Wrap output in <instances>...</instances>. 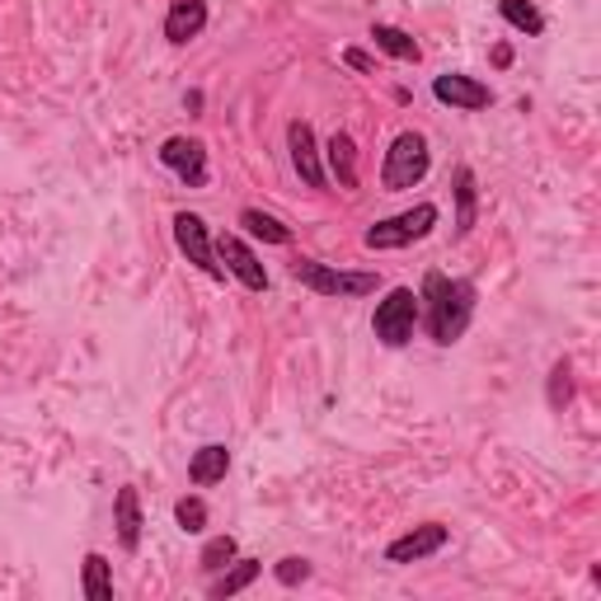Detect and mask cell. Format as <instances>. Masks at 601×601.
I'll return each mask as SVG.
<instances>
[{"mask_svg": "<svg viewBox=\"0 0 601 601\" xmlns=\"http://www.w3.org/2000/svg\"><path fill=\"white\" fill-rule=\"evenodd\" d=\"M418 310H428V334L437 348H451L466 339L474 320V282L470 277H447L441 269H428L418 292Z\"/></svg>", "mask_w": 601, "mask_h": 601, "instance_id": "cell-1", "label": "cell"}, {"mask_svg": "<svg viewBox=\"0 0 601 601\" xmlns=\"http://www.w3.org/2000/svg\"><path fill=\"white\" fill-rule=\"evenodd\" d=\"M433 170V151H428V136L423 132H400L391 141V151H385V165H381V184L391 193H404L428 179Z\"/></svg>", "mask_w": 601, "mask_h": 601, "instance_id": "cell-2", "label": "cell"}, {"mask_svg": "<svg viewBox=\"0 0 601 601\" xmlns=\"http://www.w3.org/2000/svg\"><path fill=\"white\" fill-rule=\"evenodd\" d=\"M418 320H423L418 292H414V287H391V292H385V300H376V315H371V334H376L385 348H404V343H414Z\"/></svg>", "mask_w": 601, "mask_h": 601, "instance_id": "cell-3", "label": "cell"}, {"mask_svg": "<svg viewBox=\"0 0 601 601\" xmlns=\"http://www.w3.org/2000/svg\"><path fill=\"white\" fill-rule=\"evenodd\" d=\"M292 277L300 287H310L315 296H371L381 287V273H343V269H329L320 259H292Z\"/></svg>", "mask_w": 601, "mask_h": 601, "instance_id": "cell-4", "label": "cell"}, {"mask_svg": "<svg viewBox=\"0 0 601 601\" xmlns=\"http://www.w3.org/2000/svg\"><path fill=\"white\" fill-rule=\"evenodd\" d=\"M433 226H437V207L433 203H418L409 211H400V217H385L376 226H367L362 244H367V250H404V244L433 236Z\"/></svg>", "mask_w": 601, "mask_h": 601, "instance_id": "cell-5", "label": "cell"}, {"mask_svg": "<svg viewBox=\"0 0 601 601\" xmlns=\"http://www.w3.org/2000/svg\"><path fill=\"white\" fill-rule=\"evenodd\" d=\"M174 244H179V254L188 263H198L207 277L226 282V263H217V244H211L207 221L198 217V211H174Z\"/></svg>", "mask_w": 601, "mask_h": 601, "instance_id": "cell-6", "label": "cell"}, {"mask_svg": "<svg viewBox=\"0 0 601 601\" xmlns=\"http://www.w3.org/2000/svg\"><path fill=\"white\" fill-rule=\"evenodd\" d=\"M287 151H292V170L296 179L306 188H325L329 174H325V161H320V146H315V128L306 118H292L287 122Z\"/></svg>", "mask_w": 601, "mask_h": 601, "instance_id": "cell-7", "label": "cell"}, {"mask_svg": "<svg viewBox=\"0 0 601 601\" xmlns=\"http://www.w3.org/2000/svg\"><path fill=\"white\" fill-rule=\"evenodd\" d=\"M161 165L179 174L188 188H207V146L198 136H170L161 146Z\"/></svg>", "mask_w": 601, "mask_h": 601, "instance_id": "cell-8", "label": "cell"}, {"mask_svg": "<svg viewBox=\"0 0 601 601\" xmlns=\"http://www.w3.org/2000/svg\"><path fill=\"white\" fill-rule=\"evenodd\" d=\"M433 95L441 103H451V109H461V113H480L493 103V90L484 80H474V76H461V70H447V76H437L433 80Z\"/></svg>", "mask_w": 601, "mask_h": 601, "instance_id": "cell-9", "label": "cell"}, {"mask_svg": "<svg viewBox=\"0 0 601 601\" xmlns=\"http://www.w3.org/2000/svg\"><path fill=\"white\" fill-rule=\"evenodd\" d=\"M447 540H451V532L441 522H423V526H414V532H404L400 540L385 545V559L391 564H418V559L437 555Z\"/></svg>", "mask_w": 601, "mask_h": 601, "instance_id": "cell-10", "label": "cell"}, {"mask_svg": "<svg viewBox=\"0 0 601 601\" xmlns=\"http://www.w3.org/2000/svg\"><path fill=\"white\" fill-rule=\"evenodd\" d=\"M211 244H217V259L226 263V273H236L250 292H263V287H269V269H263L259 254H254L240 236H221V240H211Z\"/></svg>", "mask_w": 601, "mask_h": 601, "instance_id": "cell-11", "label": "cell"}, {"mask_svg": "<svg viewBox=\"0 0 601 601\" xmlns=\"http://www.w3.org/2000/svg\"><path fill=\"white\" fill-rule=\"evenodd\" d=\"M203 29H207V0H174L170 14H165V39L174 47H184V43L198 39Z\"/></svg>", "mask_w": 601, "mask_h": 601, "instance_id": "cell-12", "label": "cell"}, {"mask_svg": "<svg viewBox=\"0 0 601 601\" xmlns=\"http://www.w3.org/2000/svg\"><path fill=\"white\" fill-rule=\"evenodd\" d=\"M113 526H118V545L132 555L141 545V499H136L132 484H122L113 493Z\"/></svg>", "mask_w": 601, "mask_h": 601, "instance_id": "cell-13", "label": "cell"}, {"mask_svg": "<svg viewBox=\"0 0 601 601\" xmlns=\"http://www.w3.org/2000/svg\"><path fill=\"white\" fill-rule=\"evenodd\" d=\"M226 470H231V451L221 447V441H207V447L193 451V461H188V480L207 489V484H221L226 480Z\"/></svg>", "mask_w": 601, "mask_h": 601, "instance_id": "cell-14", "label": "cell"}, {"mask_svg": "<svg viewBox=\"0 0 601 601\" xmlns=\"http://www.w3.org/2000/svg\"><path fill=\"white\" fill-rule=\"evenodd\" d=\"M263 573V564L259 559H231V564H226V569H221V578L217 582H211V588H207V597L211 601H226V597H236V592H244V588H250V582Z\"/></svg>", "mask_w": 601, "mask_h": 601, "instance_id": "cell-15", "label": "cell"}, {"mask_svg": "<svg viewBox=\"0 0 601 601\" xmlns=\"http://www.w3.org/2000/svg\"><path fill=\"white\" fill-rule=\"evenodd\" d=\"M325 161H329V170H334V179H339V188H358V146H352L348 132H334V136H329Z\"/></svg>", "mask_w": 601, "mask_h": 601, "instance_id": "cell-16", "label": "cell"}, {"mask_svg": "<svg viewBox=\"0 0 601 601\" xmlns=\"http://www.w3.org/2000/svg\"><path fill=\"white\" fill-rule=\"evenodd\" d=\"M80 588L90 601H113V564L103 559L99 550L85 555V569H80Z\"/></svg>", "mask_w": 601, "mask_h": 601, "instance_id": "cell-17", "label": "cell"}, {"mask_svg": "<svg viewBox=\"0 0 601 601\" xmlns=\"http://www.w3.org/2000/svg\"><path fill=\"white\" fill-rule=\"evenodd\" d=\"M474 211H480V193H474V174L456 170V240L474 231Z\"/></svg>", "mask_w": 601, "mask_h": 601, "instance_id": "cell-18", "label": "cell"}, {"mask_svg": "<svg viewBox=\"0 0 601 601\" xmlns=\"http://www.w3.org/2000/svg\"><path fill=\"white\" fill-rule=\"evenodd\" d=\"M240 226L254 240H263V244H292V226H282L277 217H269V211H259V207H244L240 211Z\"/></svg>", "mask_w": 601, "mask_h": 601, "instance_id": "cell-19", "label": "cell"}, {"mask_svg": "<svg viewBox=\"0 0 601 601\" xmlns=\"http://www.w3.org/2000/svg\"><path fill=\"white\" fill-rule=\"evenodd\" d=\"M371 39H376L381 52H391L395 62H418L423 57V47L404 29H395V24H371Z\"/></svg>", "mask_w": 601, "mask_h": 601, "instance_id": "cell-20", "label": "cell"}, {"mask_svg": "<svg viewBox=\"0 0 601 601\" xmlns=\"http://www.w3.org/2000/svg\"><path fill=\"white\" fill-rule=\"evenodd\" d=\"M499 14L517 33H526V39H540L545 33V14L532 6V0H499Z\"/></svg>", "mask_w": 601, "mask_h": 601, "instance_id": "cell-21", "label": "cell"}, {"mask_svg": "<svg viewBox=\"0 0 601 601\" xmlns=\"http://www.w3.org/2000/svg\"><path fill=\"white\" fill-rule=\"evenodd\" d=\"M240 555V545H236V536H211L207 545H203V555H198V564L207 573H221L226 564H231Z\"/></svg>", "mask_w": 601, "mask_h": 601, "instance_id": "cell-22", "label": "cell"}, {"mask_svg": "<svg viewBox=\"0 0 601 601\" xmlns=\"http://www.w3.org/2000/svg\"><path fill=\"white\" fill-rule=\"evenodd\" d=\"M174 522H179V532L203 536L207 532V503L203 499H179L174 503Z\"/></svg>", "mask_w": 601, "mask_h": 601, "instance_id": "cell-23", "label": "cell"}, {"mask_svg": "<svg viewBox=\"0 0 601 601\" xmlns=\"http://www.w3.org/2000/svg\"><path fill=\"white\" fill-rule=\"evenodd\" d=\"M315 569H310V559H300V555H287V559H277V569H273V578L282 582V588H300Z\"/></svg>", "mask_w": 601, "mask_h": 601, "instance_id": "cell-24", "label": "cell"}, {"mask_svg": "<svg viewBox=\"0 0 601 601\" xmlns=\"http://www.w3.org/2000/svg\"><path fill=\"white\" fill-rule=\"evenodd\" d=\"M569 400H573V367L555 362V371H550V409H564Z\"/></svg>", "mask_w": 601, "mask_h": 601, "instance_id": "cell-25", "label": "cell"}, {"mask_svg": "<svg viewBox=\"0 0 601 601\" xmlns=\"http://www.w3.org/2000/svg\"><path fill=\"white\" fill-rule=\"evenodd\" d=\"M343 62H348L352 70H367V76H371V70H376V62H371L367 52H358V47H348V52H343Z\"/></svg>", "mask_w": 601, "mask_h": 601, "instance_id": "cell-26", "label": "cell"}, {"mask_svg": "<svg viewBox=\"0 0 601 601\" xmlns=\"http://www.w3.org/2000/svg\"><path fill=\"white\" fill-rule=\"evenodd\" d=\"M512 62V47L503 43V47H493V66H507Z\"/></svg>", "mask_w": 601, "mask_h": 601, "instance_id": "cell-27", "label": "cell"}]
</instances>
